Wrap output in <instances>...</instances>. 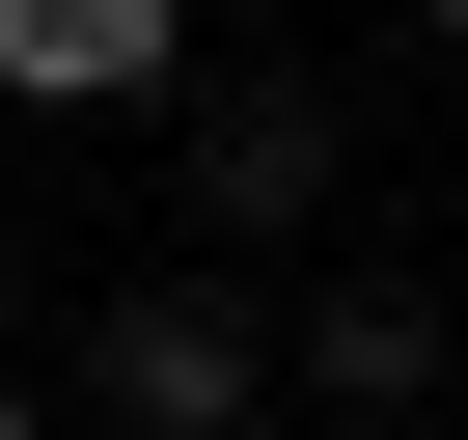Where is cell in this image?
I'll list each match as a JSON object with an SVG mask.
<instances>
[{
	"label": "cell",
	"mask_w": 468,
	"mask_h": 440,
	"mask_svg": "<svg viewBox=\"0 0 468 440\" xmlns=\"http://www.w3.org/2000/svg\"><path fill=\"white\" fill-rule=\"evenodd\" d=\"M249 385H276V330L220 303V276H111V303H83V358H56V413H83V440H249Z\"/></svg>",
	"instance_id": "obj_1"
},
{
	"label": "cell",
	"mask_w": 468,
	"mask_h": 440,
	"mask_svg": "<svg viewBox=\"0 0 468 440\" xmlns=\"http://www.w3.org/2000/svg\"><path fill=\"white\" fill-rule=\"evenodd\" d=\"M193 0H0V110H165Z\"/></svg>",
	"instance_id": "obj_2"
},
{
	"label": "cell",
	"mask_w": 468,
	"mask_h": 440,
	"mask_svg": "<svg viewBox=\"0 0 468 440\" xmlns=\"http://www.w3.org/2000/svg\"><path fill=\"white\" fill-rule=\"evenodd\" d=\"M331 193V83H220L193 110V220H303Z\"/></svg>",
	"instance_id": "obj_3"
},
{
	"label": "cell",
	"mask_w": 468,
	"mask_h": 440,
	"mask_svg": "<svg viewBox=\"0 0 468 440\" xmlns=\"http://www.w3.org/2000/svg\"><path fill=\"white\" fill-rule=\"evenodd\" d=\"M413 385H441V303L413 276H331L303 303V413H413Z\"/></svg>",
	"instance_id": "obj_4"
},
{
	"label": "cell",
	"mask_w": 468,
	"mask_h": 440,
	"mask_svg": "<svg viewBox=\"0 0 468 440\" xmlns=\"http://www.w3.org/2000/svg\"><path fill=\"white\" fill-rule=\"evenodd\" d=\"M0 440H56V385H28V358H0Z\"/></svg>",
	"instance_id": "obj_5"
},
{
	"label": "cell",
	"mask_w": 468,
	"mask_h": 440,
	"mask_svg": "<svg viewBox=\"0 0 468 440\" xmlns=\"http://www.w3.org/2000/svg\"><path fill=\"white\" fill-rule=\"evenodd\" d=\"M413 28H441V56H468V0H413Z\"/></svg>",
	"instance_id": "obj_6"
}]
</instances>
